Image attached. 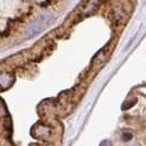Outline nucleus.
<instances>
[{
    "label": "nucleus",
    "mask_w": 146,
    "mask_h": 146,
    "mask_svg": "<svg viewBox=\"0 0 146 146\" xmlns=\"http://www.w3.org/2000/svg\"><path fill=\"white\" fill-rule=\"evenodd\" d=\"M67 0H0V48L36 36Z\"/></svg>",
    "instance_id": "f257e3e1"
},
{
    "label": "nucleus",
    "mask_w": 146,
    "mask_h": 146,
    "mask_svg": "<svg viewBox=\"0 0 146 146\" xmlns=\"http://www.w3.org/2000/svg\"><path fill=\"white\" fill-rule=\"evenodd\" d=\"M134 104H136V98L132 99V100H131V102H129V103L123 104V106H122V109H129V108H131V107L133 106Z\"/></svg>",
    "instance_id": "f03ea898"
},
{
    "label": "nucleus",
    "mask_w": 146,
    "mask_h": 146,
    "mask_svg": "<svg viewBox=\"0 0 146 146\" xmlns=\"http://www.w3.org/2000/svg\"><path fill=\"white\" fill-rule=\"evenodd\" d=\"M132 137H133V134L130 133V132H124V133H123V135H122V139H123V141H130Z\"/></svg>",
    "instance_id": "7ed1b4c3"
},
{
    "label": "nucleus",
    "mask_w": 146,
    "mask_h": 146,
    "mask_svg": "<svg viewBox=\"0 0 146 146\" xmlns=\"http://www.w3.org/2000/svg\"><path fill=\"white\" fill-rule=\"evenodd\" d=\"M99 146H111V142L108 140H105L99 144Z\"/></svg>",
    "instance_id": "20e7f679"
}]
</instances>
